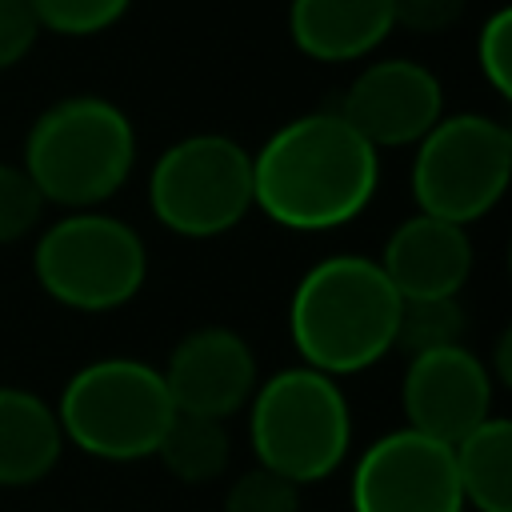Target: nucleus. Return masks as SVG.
<instances>
[{
	"label": "nucleus",
	"instance_id": "f257e3e1",
	"mask_svg": "<svg viewBox=\"0 0 512 512\" xmlns=\"http://www.w3.org/2000/svg\"><path fill=\"white\" fill-rule=\"evenodd\" d=\"M380 152L336 112H300L252 152V208L288 232L352 224L376 196Z\"/></svg>",
	"mask_w": 512,
	"mask_h": 512
},
{
	"label": "nucleus",
	"instance_id": "f03ea898",
	"mask_svg": "<svg viewBox=\"0 0 512 512\" xmlns=\"http://www.w3.org/2000/svg\"><path fill=\"white\" fill-rule=\"evenodd\" d=\"M400 296L376 256L340 252L312 264L288 300V336L300 364L352 376L384 360L396 340Z\"/></svg>",
	"mask_w": 512,
	"mask_h": 512
},
{
	"label": "nucleus",
	"instance_id": "7ed1b4c3",
	"mask_svg": "<svg viewBox=\"0 0 512 512\" xmlns=\"http://www.w3.org/2000/svg\"><path fill=\"white\" fill-rule=\"evenodd\" d=\"M136 164V128L128 112L104 96H64L48 104L28 136L20 168L32 176L44 204L68 212L112 200Z\"/></svg>",
	"mask_w": 512,
	"mask_h": 512
},
{
	"label": "nucleus",
	"instance_id": "20e7f679",
	"mask_svg": "<svg viewBox=\"0 0 512 512\" xmlns=\"http://www.w3.org/2000/svg\"><path fill=\"white\" fill-rule=\"evenodd\" d=\"M248 440L256 464L296 488L328 480L352 448V404L336 376L308 364L256 384L248 400Z\"/></svg>",
	"mask_w": 512,
	"mask_h": 512
},
{
	"label": "nucleus",
	"instance_id": "39448f33",
	"mask_svg": "<svg viewBox=\"0 0 512 512\" xmlns=\"http://www.w3.org/2000/svg\"><path fill=\"white\" fill-rule=\"evenodd\" d=\"M176 416L160 368L132 356H104L68 376L56 420L64 444L84 456L132 464L156 456V444Z\"/></svg>",
	"mask_w": 512,
	"mask_h": 512
},
{
	"label": "nucleus",
	"instance_id": "423d86ee",
	"mask_svg": "<svg viewBox=\"0 0 512 512\" xmlns=\"http://www.w3.org/2000/svg\"><path fill=\"white\" fill-rule=\"evenodd\" d=\"M36 284L72 312L124 308L148 280V248L132 224L100 208L68 212L36 236Z\"/></svg>",
	"mask_w": 512,
	"mask_h": 512
},
{
	"label": "nucleus",
	"instance_id": "0eeeda50",
	"mask_svg": "<svg viewBox=\"0 0 512 512\" xmlns=\"http://www.w3.org/2000/svg\"><path fill=\"white\" fill-rule=\"evenodd\" d=\"M408 172L416 212L472 224L488 216L512 180V132L484 112H444L424 136Z\"/></svg>",
	"mask_w": 512,
	"mask_h": 512
},
{
	"label": "nucleus",
	"instance_id": "6e6552de",
	"mask_svg": "<svg viewBox=\"0 0 512 512\" xmlns=\"http://www.w3.org/2000/svg\"><path fill=\"white\" fill-rule=\"evenodd\" d=\"M148 208L184 240L232 232L252 212V152L224 132H192L168 144L148 172Z\"/></svg>",
	"mask_w": 512,
	"mask_h": 512
},
{
	"label": "nucleus",
	"instance_id": "1a4fd4ad",
	"mask_svg": "<svg viewBox=\"0 0 512 512\" xmlns=\"http://www.w3.org/2000/svg\"><path fill=\"white\" fill-rule=\"evenodd\" d=\"M352 512H464L452 444L396 428L372 440L352 468Z\"/></svg>",
	"mask_w": 512,
	"mask_h": 512
},
{
	"label": "nucleus",
	"instance_id": "9d476101",
	"mask_svg": "<svg viewBox=\"0 0 512 512\" xmlns=\"http://www.w3.org/2000/svg\"><path fill=\"white\" fill-rule=\"evenodd\" d=\"M336 112L376 148H412L444 116V88L436 72L408 56H384L364 64Z\"/></svg>",
	"mask_w": 512,
	"mask_h": 512
},
{
	"label": "nucleus",
	"instance_id": "9b49d317",
	"mask_svg": "<svg viewBox=\"0 0 512 512\" xmlns=\"http://www.w3.org/2000/svg\"><path fill=\"white\" fill-rule=\"evenodd\" d=\"M492 368L464 344L408 356L400 404L408 428L440 444H456L492 416Z\"/></svg>",
	"mask_w": 512,
	"mask_h": 512
},
{
	"label": "nucleus",
	"instance_id": "f8f14e48",
	"mask_svg": "<svg viewBox=\"0 0 512 512\" xmlns=\"http://www.w3.org/2000/svg\"><path fill=\"white\" fill-rule=\"evenodd\" d=\"M172 408L176 412H196V416H216L228 420L240 408H248L260 376H256V352L248 340L232 328L208 324L192 328L172 352L168 364L160 368Z\"/></svg>",
	"mask_w": 512,
	"mask_h": 512
},
{
	"label": "nucleus",
	"instance_id": "ddd939ff",
	"mask_svg": "<svg viewBox=\"0 0 512 512\" xmlns=\"http://www.w3.org/2000/svg\"><path fill=\"white\" fill-rule=\"evenodd\" d=\"M376 264L384 268L400 300L460 296L472 272V240L464 224L416 212L388 232Z\"/></svg>",
	"mask_w": 512,
	"mask_h": 512
},
{
	"label": "nucleus",
	"instance_id": "4468645a",
	"mask_svg": "<svg viewBox=\"0 0 512 512\" xmlns=\"http://www.w3.org/2000/svg\"><path fill=\"white\" fill-rule=\"evenodd\" d=\"M396 32L392 0H288V36L300 56L352 64Z\"/></svg>",
	"mask_w": 512,
	"mask_h": 512
},
{
	"label": "nucleus",
	"instance_id": "2eb2a0df",
	"mask_svg": "<svg viewBox=\"0 0 512 512\" xmlns=\"http://www.w3.org/2000/svg\"><path fill=\"white\" fill-rule=\"evenodd\" d=\"M64 452L56 408L36 392L0 384V488L40 484Z\"/></svg>",
	"mask_w": 512,
	"mask_h": 512
},
{
	"label": "nucleus",
	"instance_id": "dca6fc26",
	"mask_svg": "<svg viewBox=\"0 0 512 512\" xmlns=\"http://www.w3.org/2000/svg\"><path fill=\"white\" fill-rule=\"evenodd\" d=\"M452 464L464 508L512 512V424L504 416H488L460 436L452 444Z\"/></svg>",
	"mask_w": 512,
	"mask_h": 512
},
{
	"label": "nucleus",
	"instance_id": "f3484780",
	"mask_svg": "<svg viewBox=\"0 0 512 512\" xmlns=\"http://www.w3.org/2000/svg\"><path fill=\"white\" fill-rule=\"evenodd\" d=\"M156 456L180 484H212L232 460L228 420L176 412L156 444Z\"/></svg>",
	"mask_w": 512,
	"mask_h": 512
},
{
	"label": "nucleus",
	"instance_id": "a211bd4d",
	"mask_svg": "<svg viewBox=\"0 0 512 512\" xmlns=\"http://www.w3.org/2000/svg\"><path fill=\"white\" fill-rule=\"evenodd\" d=\"M448 344H464V308H460V296L400 300L392 352L416 356V352H432V348H448Z\"/></svg>",
	"mask_w": 512,
	"mask_h": 512
},
{
	"label": "nucleus",
	"instance_id": "6ab92c4d",
	"mask_svg": "<svg viewBox=\"0 0 512 512\" xmlns=\"http://www.w3.org/2000/svg\"><path fill=\"white\" fill-rule=\"evenodd\" d=\"M40 32L56 36H96L120 24L132 0H28Z\"/></svg>",
	"mask_w": 512,
	"mask_h": 512
},
{
	"label": "nucleus",
	"instance_id": "aec40b11",
	"mask_svg": "<svg viewBox=\"0 0 512 512\" xmlns=\"http://www.w3.org/2000/svg\"><path fill=\"white\" fill-rule=\"evenodd\" d=\"M44 216V196L20 164L0 160V244H16L36 232Z\"/></svg>",
	"mask_w": 512,
	"mask_h": 512
},
{
	"label": "nucleus",
	"instance_id": "412c9836",
	"mask_svg": "<svg viewBox=\"0 0 512 512\" xmlns=\"http://www.w3.org/2000/svg\"><path fill=\"white\" fill-rule=\"evenodd\" d=\"M224 512H300V488L256 464L228 484Z\"/></svg>",
	"mask_w": 512,
	"mask_h": 512
},
{
	"label": "nucleus",
	"instance_id": "4be33fe9",
	"mask_svg": "<svg viewBox=\"0 0 512 512\" xmlns=\"http://www.w3.org/2000/svg\"><path fill=\"white\" fill-rule=\"evenodd\" d=\"M476 64L488 88L508 100L512 96V8H492L476 32Z\"/></svg>",
	"mask_w": 512,
	"mask_h": 512
},
{
	"label": "nucleus",
	"instance_id": "5701e85b",
	"mask_svg": "<svg viewBox=\"0 0 512 512\" xmlns=\"http://www.w3.org/2000/svg\"><path fill=\"white\" fill-rule=\"evenodd\" d=\"M40 40V24L28 0H0V72L16 68Z\"/></svg>",
	"mask_w": 512,
	"mask_h": 512
},
{
	"label": "nucleus",
	"instance_id": "b1692460",
	"mask_svg": "<svg viewBox=\"0 0 512 512\" xmlns=\"http://www.w3.org/2000/svg\"><path fill=\"white\" fill-rule=\"evenodd\" d=\"M464 4L468 0H392V16H396V28L432 36L452 28L464 16Z\"/></svg>",
	"mask_w": 512,
	"mask_h": 512
}]
</instances>
